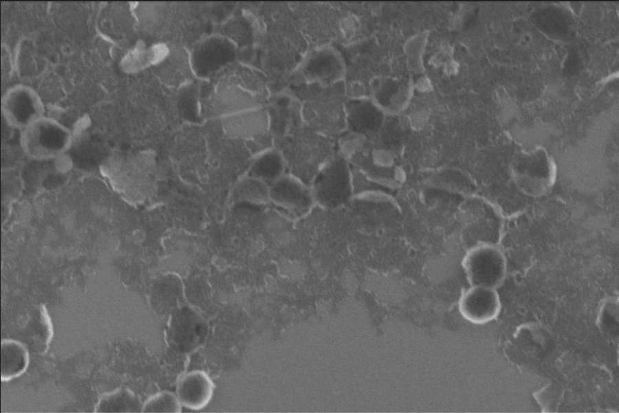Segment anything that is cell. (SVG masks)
<instances>
[{
	"label": "cell",
	"mask_w": 619,
	"mask_h": 413,
	"mask_svg": "<svg viewBox=\"0 0 619 413\" xmlns=\"http://www.w3.org/2000/svg\"><path fill=\"white\" fill-rule=\"evenodd\" d=\"M511 170L513 180L519 189L530 196L543 194L554 182V163L540 151L517 157L514 160Z\"/></svg>",
	"instance_id": "7a4b0ae2"
},
{
	"label": "cell",
	"mask_w": 619,
	"mask_h": 413,
	"mask_svg": "<svg viewBox=\"0 0 619 413\" xmlns=\"http://www.w3.org/2000/svg\"><path fill=\"white\" fill-rule=\"evenodd\" d=\"M213 97L216 111L228 115L252 109L257 104L252 92L235 81L219 85Z\"/></svg>",
	"instance_id": "52a82bcc"
},
{
	"label": "cell",
	"mask_w": 619,
	"mask_h": 413,
	"mask_svg": "<svg viewBox=\"0 0 619 413\" xmlns=\"http://www.w3.org/2000/svg\"><path fill=\"white\" fill-rule=\"evenodd\" d=\"M416 87L420 91H426L431 89V85L428 79L426 78H421L417 81Z\"/></svg>",
	"instance_id": "d6986e66"
},
{
	"label": "cell",
	"mask_w": 619,
	"mask_h": 413,
	"mask_svg": "<svg viewBox=\"0 0 619 413\" xmlns=\"http://www.w3.org/2000/svg\"><path fill=\"white\" fill-rule=\"evenodd\" d=\"M29 353L21 342L3 339L1 342V379L10 381L20 376L28 368Z\"/></svg>",
	"instance_id": "ba28073f"
},
{
	"label": "cell",
	"mask_w": 619,
	"mask_h": 413,
	"mask_svg": "<svg viewBox=\"0 0 619 413\" xmlns=\"http://www.w3.org/2000/svg\"><path fill=\"white\" fill-rule=\"evenodd\" d=\"M342 65L330 51L323 50L314 54L305 67V74L310 78L324 82L336 80L341 74Z\"/></svg>",
	"instance_id": "9c48e42d"
},
{
	"label": "cell",
	"mask_w": 619,
	"mask_h": 413,
	"mask_svg": "<svg viewBox=\"0 0 619 413\" xmlns=\"http://www.w3.org/2000/svg\"><path fill=\"white\" fill-rule=\"evenodd\" d=\"M281 169V161L276 154L270 153L265 155L255 164L253 171L258 177H272Z\"/></svg>",
	"instance_id": "9a60e30c"
},
{
	"label": "cell",
	"mask_w": 619,
	"mask_h": 413,
	"mask_svg": "<svg viewBox=\"0 0 619 413\" xmlns=\"http://www.w3.org/2000/svg\"><path fill=\"white\" fill-rule=\"evenodd\" d=\"M428 119L427 113L424 111H416L410 116V120L414 126H421Z\"/></svg>",
	"instance_id": "ac0fdd59"
},
{
	"label": "cell",
	"mask_w": 619,
	"mask_h": 413,
	"mask_svg": "<svg viewBox=\"0 0 619 413\" xmlns=\"http://www.w3.org/2000/svg\"><path fill=\"white\" fill-rule=\"evenodd\" d=\"M225 119L224 124L228 130L243 135L259 133L267 124L265 113L253 109L228 115Z\"/></svg>",
	"instance_id": "30bf717a"
},
{
	"label": "cell",
	"mask_w": 619,
	"mask_h": 413,
	"mask_svg": "<svg viewBox=\"0 0 619 413\" xmlns=\"http://www.w3.org/2000/svg\"><path fill=\"white\" fill-rule=\"evenodd\" d=\"M316 196L323 204L336 206L349 194L347 169L342 161H336L325 168L315 182Z\"/></svg>",
	"instance_id": "277c9868"
},
{
	"label": "cell",
	"mask_w": 619,
	"mask_h": 413,
	"mask_svg": "<svg viewBox=\"0 0 619 413\" xmlns=\"http://www.w3.org/2000/svg\"><path fill=\"white\" fill-rule=\"evenodd\" d=\"M214 384L204 371L194 370L184 375L177 385V396L185 408L199 410L206 407L212 399Z\"/></svg>",
	"instance_id": "5b68a950"
},
{
	"label": "cell",
	"mask_w": 619,
	"mask_h": 413,
	"mask_svg": "<svg viewBox=\"0 0 619 413\" xmlns=\"http://www.w3.org/2000/svg\"><path fill=\"white\" fill-rule=\"evenodd\" d=\"M230 25L232 27H230L229 30L232 38L241 43H245L249 40L250 31L246 23L241 20L235 21Z\"/></svg>",
	"instance_id": "e0dca14e"
},
{
	"label": "cell",
	"mask_w": 619,
	"mask_h": 413,
	"mask_svg": "<svg viewBox=\"0 0 619 413\" xmlns=\"http://www.w3.org/2000/svg\"><path fill=\"white\" fill-rule=\"evenodd\" d=\"M145 412H175L182 410V404L177 395L170 392H161L149 398L142 405Z\"/></svg>",
	"instance_id": "4fadbf2b"
},
{
	"label": "cell",
	"mask_w": 619,
	"mask_h": 413,
	"mask_svg": "<svg viewBox=\"0 0 619 413\" xmlns=\"http://www.w3.org/2000/svg\"><path fill=\"white\" fill-rule=\"evenodd\" d=\"M425 46L424 35L419 34L411 38L406 43L405 49L407 55L415 61L417 60L422 53Z\"/></svg>",
	"instance_id": "2e32d148"
},
{
	"label": "cell",
	"mask_w": 619,
	"mask_h": 413,
	"mask_svg": "<svg viewBox=\"0 0 619 413\" xmlns=\"http://www.w3.org/2000/svg\"><path fill=\"white\" fill-rule=\"evenodd\" d=\"M142 409L138 398L128 389H118L106 394L96 408L97 412H139Z\"/></svg>",
	"instance_id": "7c38bea8"
},
{
	"label": "cell",
	"mask_w": 619,
	"mask_h": 413,
	"mask_svg": "<svg viewBox=\"0 0 619 413\" xmlns=\"http://www.w3.org/2000/svg\"><path fill=\"white\" fill-rule=\"evenodd\" d=\"M270 194L276 202L298 211L310 205V200L307 191L291 179L279 181L272 187Z\"/></svg>",
	"instance_id": "8fae6325"
},
{
	"label": "cell",
	"mask_w": 619,
	"mask_h": 413,
	"mask_svg": "<svg viewBox=\"0 0 619 413\" xmlns=\"http://www.w3.org/2000/svg\"><path fill=\"white\" fill-rule=\"evenodd\" d=\"M234 54V47L229 41L220 38L209 39L193 52V68L200 75H208L230 60Z\"/></svg>",
	"instance_id": "8992f818"
},
{
	"label": "cell",
	"mask_w": 619,
	"mask_h": 413,
	"mask_svg": "<svg viewBox=\"0 0 619 413\" xmlns=\"http://www.w3.org/2000/svg\"><path fill=\"white\" fill-rule=\"evenodd\" d=\"M444 71L448 74H453L457 69L456 63L451 59L446 60L444 62Z\"/></svg>",
	"instance_id": "ffe728a7"
},
{
	"label": "cell",
	"mask_w": 619,
	"mask_h": 413,
	"mask_svg": "<svg viewBox=\"0 0 619 413\" xmlns=\"http://www.w3.org/2000/svg\"><path fill=\"white\" fill-rule=\"evenodd\" d=\"M350 124L358 130H368L374 127L378 121V115L370 106L359 104L349 109Z\"/></svg>",
	"instance_id": "5bb4252c"
},
{
	"label": "cell",
	"mask_w": 619,
	"mask_h": 413,
	"mask_svg": "<svg viewBox=\"0 0 619 413\" xmlns=\"http://www.w3.org/2000/svg\"><path fill=\"white\" fill-rule=\"evenodd\" d=\"M463 268L470 286L496 289L505 278L506 261L495 246L482 243L467 253Z\"/></svg>",
	"instance_id": "6da1fadb"
},
{
	"label": "cell",
	"mask_w": 619,
	"mask_h": 413,
	"mask_svg": "<svg viewBox=\"0 0 619 413\" xmlns=\"http://www.w3.org/2000/svg\"><path fill=\"white\" fill-rule=\"evenodd\" d=\"M458 308L462 317L468 322L484 324L499 315L501 302L495 289L471 286L461 293Z\"/></svg>",
	"instance_id": "3957f363"
}]
</instances>
